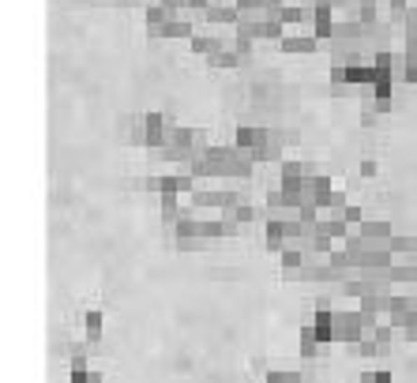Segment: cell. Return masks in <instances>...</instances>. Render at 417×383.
<instances>
[{
	"mask_svg": "<svg viewBox=\"0 0 417 383\" xmlns=\"http://www.w3.org/2000/svg\"><path fill=\"white\" fill-rule=\"evenodd\" d=\"M320 346H323V342L316 338V331H312V324H309V327L301 331V357H305V361H312L316 354H320Z\"/></svg>",
	"mask_w": 417,
	"mask_h": 383,
	"instance_id": "cell-22",
	"label": "cell"
},
{
	"mask_svg": "<svg viewBox=\"0 0 417 383\" xmlns=\"http://www.w3.org/2000/svg\"><path fill=\"white\" fill-rule=\"evenodd\" d=\"M301 192H305V203H316V207H331V196H335V188H331V180H327L323 173L320 177H309L301 185Z\"/></svg>",
	"mask_w": 417,
	"mask_h": 383,
	"instance_id": "cell-7",
	"label": "cell"
},
{
	"mask_svg": "<svg viewBox=\"0 0 417 383\" xmlns=\"http://www.w3.org/2000/svg\"><path fill=\"white\" fill-rule=\"evenodd\" d=\"M241 222L233 215H222V218H203V237L207 240H218V237H237Z\"/></svg>",
	"mask_w": 417,
	"mask_h": 383,
	"instance_id": "cell-10",
	"label": "cell"
},
{
	"mask_svg": "<svg viewBox=\"0 0 417 383\" xmlns=\"http://www.w3.org/2000/svg\"><path fill=\"white\" fill-rule=\"evenodd\" d=\"M339 218H346V222H350V226H361V222H365V215H361V210H357V207H346Z\"/></svg>",
	"mask_w": 417,
	"mask_h": 383,
	"instance_id": "cell-36",
	"label": "cell"
},
{
	"mask_svg": "<svg viewBox=\"0 0 417 383\" xmlns=\"http://www.w3.org/2000/svg\"><path fill=\"white\" fill-rule=\"evenodd\" d=\"M244 199H241V192H233V188H196L192 192V207H214V210H222V215H233L237 207H241Z\"/></svg>",
	"mask_w": 417,
	"mask_h": 383,
	"instance_id": "cell-1",
	"label": "cell"
},
{
	"mask_svg": "<svg viewBox=\"0 0 417 383\" xmlns=\"http://www.w3.org/2000/svg\"><path fill=\"white\" fill-rule=\"evenodd\" d=\"M361 177H376V162L369 158V162H361Z\"/></svg>",
	"mask_w": 417,
	"mask_h": 383,
	"instance_id": "cell-39",
	"label": "cell"
},
{
	"mask_svg": "<svg viewBox=\"0 0 417 383\" xmlns=\"http://www.w3.org/2000/svg\"><path fill=\"white\" fill-rule=\"evenodd\" d=\"M387 316H391V324L402 331L406 319L417 316V297L414 294H391V312H387Z\"/></svg>",
	"mask_w": 417,
	"mask_h": 383,
	"instance_id": "cell-9",
	"label": "cell"
},
{
	"mask_svg": "<svg viewBox=\"0 0 417 383\" xmlns=\"http://www.w3.org/2000/svg\"><path fill=\"white\" fill-rule=\"evenodd\" d=\"M256 162H260V158H256L252 150L230 147V162H226V177H230V180H244V177H252Z\"/></svg>",
	"mask_w": 417,
	"mask_h": 383,
	"instance_id": "cell-4",
	"label": "cell"
},
{
	"mask_svg": "<svg viewBox=\"0 0 417 383\" xmlns=\"http://www.w3.org/2000/svg\"><path fill=\"white\" fill-rule=\"evenodd\" d=\"M372 338L380 342V354H387V349H391V338H395V324H383V327H376V331H372Z\"/></svg>",
	"mask_w": 417,
	"mask_h": 383,
	"instance_id": "cell-29",
	"label": "cell"
},
{
	"mask_svg": "<svg viewBox=\"0 0 417 383\" xmlns=\"http://www.w3.org/2000/svg\"><path fill=\"white\" fill-rule=\"evenodd\" d=\"M316 229H320V233H327V237H339V240H350V222H346V218H339V215H335V218H320V226H316Z\"/></svg>",
	"mask_w": 417,
	"mask_h": 383,
	"instance_id": "cell-18",
	"label": "cell"
},
{
	"mask_svg": "<svg viewBox=\"0 0 417 383\" xmlns=\"http://www.w3.org/2000/svg\"><path fill=\"white\" fill-rule=\"evenodd\" d=\"M203 19L214 23V27H237L241 23V8H237V0H214V4L203 12Z\"/></svg>",
	"mask_w": 417,
	"mask_h": 383,
	"instance_id": "cell-5",
	"label": "cell"
},
{
	"mask_svg": "<svg viewBox=\"0 0 417 383\" xmlns=\"http://www.w3.org/2000/svg\"><path fill=\"white\" fill-rule=\"evenodd\" d=\"M177 240H192V237H203V218H196L192 210H184L181 218H177Z\"/></svg>",
	"mask_w": 417,
	"mask_h": 383,
	"instance_id": "cell-15",
	"label": "cell"
},
{
	"mask_svg": "<svg viewBox=\"0 0 417 383\" xmlns=\"http://www.w3.org/2000/svg\"><path fill=\"white\" fill-rule=\"evenodd\" d=\"M357 354H361V357H383V354H380V342H376V338H369V335H365L361 342H357Z\"/></svg>",
	"mask_w": 417,
	"mask_h": 383,
	"instance_id": "cell-31",
	"label": "cell"
},
{
	"mask_svg": "<svg viewBox=\"0 0 417 383\" xmlns=\"http://www.w3.org/2000/svg\"><path fill=\"white\" fill-rule=\"evenodd\" d=\"M357 19H361L365 27L380 23V0H361V8H357Z\"/></svg>",
	"mask_w": 417,
	"mask_h": 383,
	"instance_id": "cell-23",
	"label": "cell"
},
{
	"mask_svg": "<svg viewBox=\"0 0 417 383\" xmlns=\"http://www.w3.org/2000/svg\"><path fill=\"white\" fill-rule=\"evenodd\" d=\"M387 275H391L395 286H417V259H399Z\"/></svg>",
	"mask_w": 417,
	"mask_h": 383,
	"instance_id": "cell-16",
	"label": "cell"
},
{
	"mask_svg": "<svg viewBox=\"0 0 417 383\" xmlns=\"http://www.w3.org/2000/svg\"><path fill=\"white\" fill-rule=\"evenodd\" d=\"M222 49H230V42H226L222 34H196L192 38V53H200L207 60H211L214 53H222Z\"/></svg>",
	"mask_w": 417,
	"mask_h": 383,
	"instance_id": "cell-13",
	"label": "cell"
},
{
	"mask_svg": "<svg viewBox=\"0 0 417 383\" xmlns=\"http://www.w3.org/2000/svg\"><path fill=\"white\" fill-rule=\"evenodd\" d=\"M365 335H369V327H365V316L361 312H335V342H361Z\"/></svg>",
	"mask_w": 417,
	"mask_h": 383,
	"instance_id": "cell-2",
	"label": "cell"
},
{
	"mask_svg": "<svg viewBox=\"0 0 417 383\" xmlns=\"http://www.w3.org/2000/svg\"><path fill=\"white\" fill-rule=\"evenodd\" d=\"M237 64H241V57L233 53V45H230V49H222V53H214V57H211V68H237Z\"/></svg>",
	"mask_w": 417,
	"mask_h": 383,
	"instance_id": "cell-28",
	"label": "cell"
},
{
	"mask_svg": "<svg viewBox=\"0 0 417 383\" xmlns=\"http://www.w3.org/2000/svg\"><path fill=\"white\" fill-rule=\"evenodd\" d=\"M267 139H271V132H267V128H260V124H241V128H237V136H233V147L260 154V150L267 147Z\"/></svg>",
	"mask_w": 417,
	"mask_h": 383,
	"instance_id": "cell-6",
	"label": "cell"
},
{
	"mask_svg": "<svg viewBox=\"0 0 417 383\" xmlns=\"http://www.w3.org/2000/svg\"><path fill=\"white\" fill-rule=\"evenodd\" d=\"M173 128H177V120L170 113H147V147L162 150L173 139Z\"/></svg>",
	"mask_w": 417,
	"mask_h": 383,
	"instance_id": "cell-3",
	"label": "cell"
},
{
	"mask_svg": "<svg viewBox=\"0 0 417 383\" xmlns=\"http://www.w3.org/2000/svg\"><path fill=\"white\" fill-rule=\"evenodd\" d=\"M278 173H282V180H309V177H320L312 162H293V158L278 162Z\"/></svg>",
	"mask_w": 417,
	"mask_h": 383,
	"instance_id": "cell-14",
	"label": "cell"
},
{
	"mask_svg": "<svg viewBox=\"0 0 417 383\" xmlns=\"http://www.w3.org/2000/svg\"><path fill=\"white\" fill-rule=\"evenodd\" d=\"M357 233H361L369 245H387L395 233H391V222H383V218H365L361 226H357Z\"/></svg>",
	"mask_w": 417,
	"mask_h": 383,
	"instance_id": "cell-11",
	"label": "cell"
},
{
	"mask_svg": "<svg viewBox=\"0 0 417 383\" xmlns=\"http://www.w3.org/2000/svg\"><path fill=\"white\" fill-rule=\"evenodd\" d=\"M233 218L241 222V226H248V222H260V218H263V210H260V207H252V203H241V207L233 210Z\"/></svg>",
	"mask_w": 417,
	"mask_h": 383,
	"instance_id": "cell-26",
	"label": "cell"
},
{
	"mask_svg": "<svg viewBox=\"0 0 417 383\" xmlns=\"http://www.w3.org/2000/svg\"><path fill=\"white\" fill-rule=\"evenodd\" d=\"M181 215H184V210L177 207V192H166V196H162V218L177 226V218H181Z\"/></svg>",
	"mask_w": 417,
	"mask_h": 383,
	"instance_id": "cell-24",
	"label": "cell"
},
{
	"mask_svg": "<svg viewBox=\"0 0 417 383\" xmlns=\"http://www.w3.org/2000/svg\"><path fill=\"white\" fill-rule=\"evenodd\" d=\"M117 136H121V143H132V147H139V143H147V117H121L117 120Z\"/></svg>",
	"mask_w": 417,
	"mask_h": 383,
	"instance_id": "cell-8",
	"label": "cell"
},
{
	"mask_svg": "<svg viewBox=\"0 0 417 383\" xmlns=\"http://www.w3.org/2000/svg\"><path fill=\"white\" fill-rule=\"evenodd\" d=\"M256 158H260V162H286V158H282V132H271L267 147H263Z\"/></svg>",
	"mask_w": 417,
	"mask_h": 383,
	"instance_id": "cell-20",
	"label": "cell"
},
{
	"mask_svg": "<svg viewBox=\"0 0 417 383\" xmlns=\"http://www.w3.org/2000/svg\"><path fill=\"white\" fill-rule=\"evenodd\" d=\"M102 338V312H87V342H98Z\"/></svg>",
	"mask_w": 417,
	"mask_h": 383,
	"instance_id": "cell-27",
	"label": "cell"
},
{
	"mask_svg": "<svg viewBox=\"0 0 417 383\" xmlns=\"http://www.w3.org/2000/svg\"><path fill=\"white\" fill-rule=\"evenodd\" d=\"M177 248H181V252H203V248H207V237H192V240H177Z\"/></svg>",
	"mask_w": 417,
	"mask_h": 383,
	"instance_id": "cell-33",
	"label": "cell"
},
{
	"mask_svg": "<svg viewBox=\"0 0 417 383\" xmlns=\"http://www.w3.org/2000/svg\"><path fill=\"white\" fill-rule=\"evenodd\" d=\"M252 372H260V376L267 380V357H263V354H256V357H252Z\"/></svg>",
	"mask_w": 417,
	"mask_h": 383,
	"instance_id": "cell-38",
	"label": "cell"
},
{
	"mask_svg": "<svg viewBox=\"0 0 417 383\" xmlns=\"http://www.w3.org/2000/svg\"><path fill=\"white\" fill-rule=\"evenodd\" d=\"M252 42H256V38H248V34H233V42H230V45H233V53L244 60L248 53H252Z\"/></svg>",
	"mask_w": 417,
	"mask_h": 383,
	"instance_id": "cell-30",
	"label": "cell"
},
{
	"mask_svg": "<svg viewBox=\"0 0 417 383\" xmlns=\"http://www.w3.org/2000/svg\"><path fill=\"white\" fill-rule=\"evenodd\" d=\"M361 383H395V380H391V372H387V368H376V372H365Z\"/></svg>",
	"mask_w": 417,
	"mask_h": 383,
	"instance_id": "cell-32",
	"label": "cell"
},
{
	"mask_svg": "<svg viewBox=\"0 0 417 383\" xmlns=\"http://www.w3.org/2000/svg\"><path fill=\"white\" fill-rule=\"evenodd\" d=\"M402 30H406V38H417V8H410V12H406Z\"/></svg>",
	"mask_w": 417,
	"mask_h": 383,
	"instance_id": "cell-34",
	"label": "cell"
},
{
	"mask_svg": "<svg viewBox=\"0 0 417 383\" xmlns=\"http://www.w3.org/2000/svg\"><path fill=\"white\" fill-rule=\"evenodd\" d=\"M402 57L410 60V64H417V38H406V45H402Z\"/></svg>",
	"mask_w": 417,
	"mask_h": 383,
	"instance_id": "cell-37",
	"label": "cell"
},
{
	"mask_svg": "<svg viewBox=\"0 0 417 383\" xmlns=\"http://www.w3.org/2000/svg\"><path fill=\"white\" fill-rule=\"evenodd\" d=\"M263 383H301V372H293V368H271Z\"/></svg>",
	"mask_w": 417,
	"mask_h": 383,
	"instance_id": "cell-25",
	"label": "cell"
},
{
	"mask_svg": "<svg viewBox=\"0 0 417 383\" xmlns=\"http://www.w3.org/2000/svg\"><path fill=\"white\" fill-rule=\"evenodd\" d=\"M162 38H196V27H192V19H184V15H177L170 27L162 30Z\"/></svg>",
	"mask_w": 417,
	"mask_h": 383,
	"instance_id": "cell-21",
	"label": "cell"
},
{
	"mask_svg": "<svg viewBox=\"0 0 417 383\" xmlns=\"http://www.w3.org/2000/svg\"><path fill=\"white\" fill-rule=\"evenodd\" d=\"M211 4H214V0H188V8H184V15H188V19H192L196 12H200V15H203V12H207V8H211Z\"/></svg>",
	"mask_w": 417,
	"mask_h": 383,
	"instance_id": "cell-35",
	"label": "cell"
},
{
	"mask_svg": "<svg viewBox=\"0 0 417 383\" xmlns=\"http://www.w3.org/2000/svg\"><path fill=\"white\" fill-rule=\"evenodd\" d=\"M267 248L271 252H282L286 248V226H282V218H267Z\"/></svg>",
	"mask_w": 417,
	"mask_h": 383,
	"instance_id": "cell-19",
	"label": "cell"
},
{
	"mask_svg": "<svg viewBox=\"0 0 417 383\" xmlns=\"http://www.w3.org/2000/svg\"><path fill=\"white\" fill-rule=\"evenodd\" d=\"M387 248L395 252V259H402V256H414L417 259V237L414 233H395L391 240H387Z\"/></svg>",
	"mask_w": 417,
	"mask_h": 383,
	"instance_id": "cell-17",
	"label": "cell"
},
{
	"mask_svg": "<svg viewBox=\"0 0 417 383\" xmlns=\"http://www.w3.org/2000/svg\"><path fill=\"white\" fill-rule=\"evenodd\" d=\"M282 53H316L320 49V38L316 34H286L282 42H278Z\"/></svg>",
	"mask_w": 417,
	"mask_h": 383,
	"instance_id": "cell-12",
	"label": "cell"
}]
</instances>
